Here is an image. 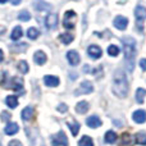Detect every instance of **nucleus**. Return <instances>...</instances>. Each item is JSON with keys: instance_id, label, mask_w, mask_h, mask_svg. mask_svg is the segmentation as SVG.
I'll return each mask as SVG.
<instances>
[{"instance_id": "c756f323", "label": "nucleus", "mask_w": 146, "mask_h": 146, "mask_svg": "<svg viewBox=\"0 0 146 146\" xmlns=\"http://www.w3.org/2000/svg\"><path fill=\"white\" fill-rule=\"evenodd\" d=\"M67 126H68V128L71 129L73 136H77V133L80 132V123H77V122H74V123L68 122V123H67Z\"/></svg>"}, {"instance_id": "7c9ffc66", "label": "nucleus", "mask_w": 146, "mask_h": 146, "mask_svg": "<svg viewBox=\"0 0 146 146\" xmlns=\"http://www.w3.org/2000/svg\"><path fill=\"white\" fill-rule=\"evenodd\" d=\"M106 51H108V55H110V56H118V54L121 53V49L117 45H110Z\"/></svg>"}, {"instance_id": "412c9836", "label": "nucleus", "mask_w": 146, "mask_h": 146, "mask_svg": "<svg viewBox=\"0 0 146 146\" xmlns=\"http://www.w3.org/2000/svg\"><path fill=\"white\" fill-rule=\"evenodd\" d=\"M22 35H23V31H22V28H21V26H15V27L13 28V31H12L10 38H12L13 41H17V40H19V38L22 37Z\"/></svg>"}, {"instance_id": "a211bd4d", "label": "nucleus", "mask_w": 146, "mask_h": 146, "mask_svg": "<svg viewBox=\"0 0 146 146\" xmlns=\"http://www.w3.org/2000/svg\"><path fill=\"white\" fill-rule=\"evenodd\" d=\"M88 103L85 100L80 101V103H77V105H76V111H77L78 114H85L86 111L88 110Z\"/></svg>"}, {"instance_id": "dca6fc26", "label": "nucleus", "mask_w": 146, "mask_h": 146, "mask_svg": "<svg viewBox=\"0 0 146 146\" xmlns=\"http://www.w3.org/2000/svg\"><path fill=\"white\" fill-rule=\"evenodd\" d=\"M33 114H35V110H33L32 106H26L22 110V119L23 121H31L33 118Z\"/></svg>"}, {"instance_id": "2eb2a0df", "label": "nucleus", "mask_w": 146, "mask_h": 146, "mask_svg": "<svg viewBox=\"0 0 146 146\" xmlns=\"http://www.w3.org/2000/svg\"><path fill=\"white\" fill-rule=\"evenodd\" d=\"M86 124H87L90 128H98L101 126V121L98 115H91L86 119Z\"/></svg>"}, {"instance_id": "e433bc0d", "label": "nucleus", "mask_w": 146, "mask_h": 146, "mask_svg": "<svg viewBox=\"0 0 146 146\" xmlns=\"http://www.w3.org/2000/svg\"><path fill=\"white\" fill-rule=\"evenodd\" d=\"M10 1H12L13 5H18V4H21V1H22V0H10Z\"/></svg>"}, {"instance_id": "4c0bfd02", "label": "nucleus", "mask_w": 146, "mask_h": 146, "mask_svg": "<svg viewBox=\"0 0 146 146\" xmlns=\"http://www.w3.org/2000/svg\"><path fill=\"white\" fill-rule=\"evenodd\" d=\"M3 59H4V53H3V50L0 49V62H3Z\"/></svg>"}, {"instance_id": "f3484780", "label": "nucleus", "mask_w": 146, "mask_h": 146, "mask_svg": "<svg viewBox=\"0 0 146 146\" xmlns=\"http://www.w3.org/2000/svg\"><path fill=\"white\" fill-rule=\"evenodd\" d=\"M18 129H19V126H18L17 123H9V124H7V127L4 128V132L8 136H12V135L17 133Z\"/></svg>"}, {"instance_id": "f8f14e48", "label": "nucleus", "mask_w": 146, "mask_h": 146, "mask_svg": "<svg viewBox=\"0 0 146 146\" xmlns=\"http://www.w3.org/2000/svg\"><path fill=\"white\" fill-rule=\"evenodd\" d=\"M67 60L69 62V64H71V66H77L78 63H80V54L77 53V51L76 50H71V51H68V53H67Z\"/></svg>"}, {"instance_id": "393cba45", "label": "nucleus", "mask_w": 146, "mask_h": 146, "mask_svg": "<svg viewBox=\"0 0 146 146\" xmlns=\"http://www.w3.org/2000/svg\"><path fill=\"white\" fill-rule=\"evenodd\" d=\"M59 38H60V41L64 44V45H69L74 37H73V35H71V33H60Z\"/></svg>"}, {"instance_id": "bb28decb", "label": "nucleus", "mask_w": 146, "mask_h": 146, "mask_svg": "<svg viewBox=\"0 0 146 146\" xmlns=\"http://www.w3.org/2000/svg\"><path fill=\"white\" fill-rule=\"evenodd\" d=\"M27 36L31 38V40H35V38H37L38 36H40V31H38L36 27H30L27 31Z\"/></svg>"}, {"instance_id": "b1692460", "label": "nucleus", "mask_w": 146, "mask_h": 146, "mask_svg": "<svg viewBox=\"0 0 146 146\" xmlns=\"http://www.w3.org/2000/svg\"><path fill=\"white\" fill-rule=\"evenodd\" d=\"M135 140L139 145L146 146V132H137L136 136H135Z\"/></svg>"}, {"instance_id": "6e6552de", "label": "nucleus", "mask_w": 146, "mask_h": 146, "mask_svg": "<svg viewBox=\"0 0 146 146\" xmlns=\"http://www.w3.org/2000/svg\"><path fill=\"white\" fill-rule=\"evenodd\" d=\"M113 23H114V27H117L121 31H124L127 28V26H128V19L126 17H123V15H118V17L114 18Z\"/></svg>"}, {"instance_id": "aec40b11", "label": "nucleus", "mask_w": 146, "mask_h": 146, "mask_svg": "<svg viewBox=\"0 0 146 146\" xmlns=\"http://www.w3.org/2000/svg\"><path fill=\"white\" fill-rule=\"evenodd\" d=\"M33 5H35V9L36 10H49L50 9V4H48V3H45L44 0H36L35 3H33Z\"/></svg>"}, {"instance_id": "c9c22d12", "label": "nucleus", "mask_w": 146, "mask_h": 146, "mask_svg": "<svg viewBox=\"0 0 146 146\" xmlns=\"http://www.w3.org/2000/svg\"><path fill=\"white\" fill-rule=\"evenodd\" d=\"M83 72H85V73H87V72H91V69H90V66H87V64H86V66H83Z\"/></svg>"}, {"instance_id": "9b49d317", "label": "nucleus", "mask_w": 146, "mask_h": 146, "mask_svg": "<svg viewBox=\"0 0 146 146\" xmlns=\"http://www.w3.org/2000/svg\"><path fill=\"white\" fill-rule=\"evenodd\" d=\"M132 119L139 124L145 123L146 122V111L142 110V109H139V110L133 111V114H132Z\"/></svg>"}, {"instance_id": "473e14b6", "label": "nucleus", "mask_w": 146, "mask_h": 146, "mask_svg": "<svg viewBox=\"0 0 146 146\" xmlns=\"http://www.w3.org/2000/svg\"><path fill=\"white\" fill-rule=\"evenodd\" d=\"M0 118H1V121H9V119H10V114L8 113V111H1Z\"/></svg>"}, {"instance_id": "58836bf2", "label": "nucleus", "mask_w": 146, "mask_h": 146, "mask_svg": "<svg viewBox=\"0 0 146 146\" xmlns=\"http://www.w3.org/2000/svg\"><path fill=\"white\" fill-rule=\"evenodd\" d=\"M7 1H8V0H0V4H5Z\"/></svg>"}, {"instance_id": "cd10ccee", "label": "nucleus", "mask_w": 146, "mask_h": 146, "mask_svg": "<svg viewBox=\"0 0 146 146\" xmlns=\"http://www.w3.org/2000/svg\"><path fill=\"white\" fill-rule=\"evenodd\" d=\"M18 19L22 21V22H28V21L31 19V14L28 10H21L19 13H18Z\"/></svg>"}, {"instance_id": "9d476101", "label": "nucleus", "mask_w": 146, "mask_h": 146, "mask_svg": "<svg viewBox=\"0 0 146 146\" xmlns=\"http://www.w3.org/2000/svg\"><path fill=\"white\" fill-rule=\"evenodd\" d=\"M56 25H58V15L54 14V13L48 14V17H46V19H45L46 27H48L49 30H53V28L56 27Z\"/></svg>"}, {"instance_id": "ddd939ff", "label": "nucleus", "mask_w": 146, "mask_h": 146, "mask_svg": "<svg viewBox=\"0 0 146 146\" xmlns=\"http://www.w3.org/2000/svg\"><path fill=\"white\" fill-rule=\"evenodd\" d=\"M46 54L44 53V51L38 50L36 51L35 54H33V60H35V63L37 64V66H44V64L46 63Z\"/></svg>"}, {"instance_id": "a878e982", "label": "nucleus", "mask_w": 146, "mask_h": 146, "mask_svg": "<svg viewBox=\"0 0 146 146\" xmlns=\"http://www.w3.org/2000/svg\"><path fill=\"white\" fill-rule=\"evenodd\" d=\"M17 68H18V71H19L21 73H23V74L28 73V71H30V67H28V63H27L26 60H21L19 63H18Z\"/></svg>"}, {"instance_id": "1a4fd4ad", "label": "nucleus", "mask_w": 146, "mask_h": 146, "mask_svg": "<svg viewBox=\"0 0 146 146\" xmlns=\"http://www.w3.org/2000/svg\"><path fill=\"white\" fill-rule=\"evenodd\" d=\"M118 146H133V137H132L128 132L122 133V136L119 137Z\"/></svg>"}, {"instance_id": "4468645a", "label": "nucleus", "mask_w": 146, "mask_h": 146, "mask_svg": "<svg viewBox=\"0 0 146 146\" xmlns=\"http://www.w3.org/2000/svg\"><path fill=\"white\" fill-rule=\"evenodd\" d=\"M44 83H45L48 87H56L59 85V78L56 76H45L44 77Z\"/></svg>"}, {"instance_id": "72a5a7b5", "label": "nucleus", "mask_w": 146, "mask_h": 146, "mask_svg": "<svg viewBox=\"0 0 146 146\" xmlns=\"http://www.w3.org/2000/svg\"><path fill=\"white\" fill-rule=\"evenodd\" d=\"M8 146H23V145H22V142H21L19 140H12Z\"/></svg>"}, {"instance_id": "0eeeda50", "label": "nucleus", "mask_w": 146, "mask_h": 146, "mask_svg": "<svg viewBox=\"0 0 146 146\" xmlns=\"http://www.w3.org/2000/svg\"><path fill=\"white\" fill-rule=\"evenodd\" d=\"M101 54H103V50H101L100 46L98 45H91L88 46L87 49V55L90 56L91 59H99L101 56Z\"/></svg>"}, {"instance_id": "c85d7f7f", "label": "nucleus", "mask_w": 146, "mask_h": 146, "mask_svg": "<svg viewBox=\"0 0 146 146\" xmlns=\"http://www.w3.org/2000/svg\"><path fill=\"white\" fill-rule=\"evenodd\" d=\"M78 146H94L92 139L90 136H83L82 139L78 141Z\"/></svg>"}, {"instance_id": "6ab92c4d", "label": "nucleus", "mask_w": 146, "mask_h": 146, "mask_svg": "<svg viewBox=\"0 0 146 146\" xmlns=\"http://www.w3.org/2000/svg\"><path fill=\"white\" fill-rule=\"evenodd\" d=\"M5 104L9 106L10 109H14L15 106H18V99L15 95H9L5 98Z\"/></svg>"}, {"instance_id": "7ed1b4c3", "label": "nucleus", "mask_w": 146, "mask_h": 146, "mask_svg": "<svg viewBox=\"0 0 146 146\" xmlns=\"http://www.w3.org/2000/svg\"><path fill=\"white\" fill-rule=\"evenodd\" d=\"M76 21H77V14L73 10H67L64 13V21H63V26L68 30L76 27Z\"/></svg>"}, {"instance_id": "f257e3e1", "label": "nucleus", "mask_w": 146, "mask_h": 146, "mask_svg": "<svg viewBox=\"0 0 146 146\" xmlns=\"http://www.w3.org/2000/svg\"><path fill=\"white\" fill-rule=\"evenodd\" d=\"M128 81H127V76L122 69H117L113 76V92L115 96L121 99L127 98L128 95Z\"/></svg>"}, {"instance_id": "20e7f679", "label": "nucleus", "mask_w": 146, "mask_h": 146, "mask_svg": "<svg viewBox=\"0 0 146 146\" xmlns=\"http://www.w3.org/2000/svg\"><path fill=\"white\" fill-rule=\"evenodd\" d=\"M51 146H68V139L63 131H59L51 139Z\"/></svg>"}, {"instance_id": "f03ea898", "label": "nucleus", "mask_w": 146, "mask_h": 146, "mask_svg": "<svg viewBox=\"0 0 146 146\" xmlns=\"http://www.w3.org/2000/svg\"><path fill=\"white\" fill-rule=\"evenodd\" d=\"M122 44H123L126 64L129 71H133L135 56H136V40L131 36H124V37H122Z\"/></svg>"}, {"instance_id": "4be33fe9", "label": "nucleus", "mask_w": 146, "mask_h": 146, "mask_svg": "<svg viewBox=\"0 0 146 146\" xmlns=\"http://www.w3.org/2000/svg\"><path fill=\"white\" fill-rule=\"evenodd\" d=\"M118 140V136L114 131H108L105 133V142L106 144H114Z\"/></svg>"}, {"instance_id": "5701e85b", "label": "nucleus", "mask_w": 146, "mask_h": 146, "mask_svg": "<svg viewBox=\"0 0 146 146\" xmlns=\"http://www.w3.org/2000/svg\"><path fill=\"white\" fill-rule=\"evenodd\" d=\"M145 96H146V90H145V88H142V87L137 88V90H136V101H137V103H139V104L144 103Z\"/></svg>"}, {"instance_id": "2f4dec72", "label": "nucleus", "mask_w": 146, "mask_h": 146, "mask_svg": "<svg viewBox=\"0 0 146 146\" xmlns=\"http://www.w3.org/2000/svg\"><path fill=\"white\" fill-rule=\"evenodd\" d=\"M56 109H58L59 113H66V111L68 110V106H67V104H59Z\"/></svg>"}, {"instance_id": "f704fd0d", "label": "nucleus", "mask_w": 146, "mask_h": 146, "mask_svg": "<svg viewBox=\"0 0 146 146\" xmlns=\"http://www.w3.org/2000/svg\"><path fill=\"white\" fill-rule=\"evenodd\" d=\"M140 67L142 68V71H146V59H141L140 60Z\"/></svg>"}, {"instance_id": "39448f33", "label": "nucleus", "mask_w": 146, "mask_h": 146, "mask_svg": "<svg viewBox=\"0 0 146 146\" xmlns=\"http://www.w3.org/2000/svg\"><path fill=\"white\" fill-rule=\"evenodd\" d=\"M135 17H136L137 26H140V31H142V22L146 19V8L142 5H137L135 9Z\"/></svg>"}, {"instance_id": "423d86ee", "label": "nucleus", "mask_w": 146, "mask_h": 146, "mask_svg": "<svg viewBox=\"0 0 146 146\" xmlns=\"http://www.w3.org/2000/svg\"><path fill=\"white\" fill-rule=\"evenodd\" d=\"M94 91V85L90 82V81H83L80 85L78 90L74 91V95H87V94H91Z\"/></svg>"}]
</instances>
